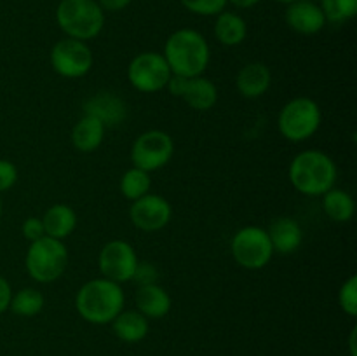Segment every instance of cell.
I'll return each mask as SVG.
<instances>
[{
    "mask_svg": "<svg viewBox=\"0 0 357 356\" xmlns=\"http://www.w3.org/2000/svg\"><path fill=\"white\" fill-rule=\"evenodd\" d=\"M0 216H2V198H0Z\"/></svg>",
    "mask_w": 357,
    "mask_h": 356,
    "instance_id": "8d00e7d4",
    "label": "cell"
},
{
    "mask_svg": "<svg viewBox=\"0 0 357 356\" xmlns=\"http://www.w3.org/2000/svg\"><path fill=\"white\" fill-rule=\"evenodd\" d=\"M126 295L119 283L94 278L84 283L75 295V309L91 325H110L124 311Z\"/></svg>",
    "mask_w": 357,
    "mask_h": 356,
    "instance_id": "6da1fadb",
    "label": "cell"
},
{
    "mask_svg": "<svg viewBox=\"0 0 357 356\" xmlns=\"http://www.w3.org/2000/svg\"><path fill=\"white\" fill-rule=\"evenodd\" d=\"M321 198H323V212L326 213L328 218L337 223L351 222L356 213V202L347 191L333 187Z\"/></svg>",
    "mask_w": 357,
    "mask_h": 356,
    "instance_id": "603a6c76",
    "label": "cell"
},
{
    "mask_svg": "<svg viewBox=\"0 0 357 356\" xmlns=\"http://www.w3.org/2000/svg\"><path fill=\"white\" fill-rule=\"evenodd\" d=\"M40 218L44 223L45 236L59 241H65L77 229V223H79L75 209L70 205H63V202L52 205L51 208L45 209L44 216H40Z\"/></svg>",
    "mask_w": 357,
    "mask_h": 356,
    "instance_id": "d6986e66",
    "label": "cell"
},
{
    "mask_svg": "<svg viewBox=\"0 0 357 356\" xmlns=\"http://www.w3.org/2000/svg\"><path fill=\"white\" fill-rule=\"evenodd\" d=\"M17 181V168L13 161L0 159V194L10 191Z\"/></svg>",
    "mask_w": 357,
    "mask_h": 356,
    "instance_id": "f546056e",
    "label": "cell"
},
{
    "mask_svg": "<svg viewBox=\"0 0 357 356\" xmlns=\"http://www.w3.org/2000/svg\"><path fill=\"white\" fill-rule=\"evenodd\" d=\"M173 216V208L169 201L159 194L149 192L143 198L132 201L129 208V218L136 229L143 232H157L162 230Z\"/></svg>",
    "mask_w": 357,
    "mask_h": 356,
    "instance_id": "4fadbf2b",
    "label": "cell"
},
{
    "mask_svg": "<svg viewBox=\"0 0 357 356\" xmlns=\"http://www.w3.org/2000/svg\"><path fill=\"white\" fill-rule=\"evenodd\" d=\"M274 251L281 255H291L298 251L303 243L302 225L291 216H279L267 229Z\"/></svg>",
    "mask_w": 357,
    "mask_h": 356,
    "instance_id": "e0dca14e",
    "label": "cell"
},
{
    "mask_svg": "<svg viewBox=\"0 0 357 356\" xmlns=\"http://www.w3.org/2000/svg\"><path fill=\"white\" fill-rule=\"evenodd\" d=\"M157 279H159V271H157L155 265L150 264V262H138L131 281H135L138 286H145L155 285Z\"/></svg>",
    "mask_w": 357,
    "mask_h": 356,
    "instance_id": "f1b7e54d",
    "label": "cell"
},
{
    "mask_svg": "<svg viewBox=\"0 0 357 356\" xmlns=\"http://www.w3.org/2000/svg\"><path fill=\"white\" fill-rule=\"evenodd\" d=\"M356 337H357V328L354 327L349 335V349H351V356H357V348H356Z\"/></svg>",
    "mask_w": 357,
    "mask_h": 356,
    "instance_id": "e575fe53",
    "label": "cell"
},
{
    "mask_svg": "<svg viewBox=\"0 0 357 356\" xmlns=\"http://www.w3.org/2000/svg\"><path fill=\"white\" fill-rule=\"evenodd\" d=\"M162 56L173 75L197 77L208 68L211 49L201 31L194 28H180L167 37Z\"/></svg>",
    "mask_w": 357,
    "mask_h": 356,
    "instance_id": "7a4b0ae2",
    "label": "cell"
},
{
    "mask_svg": "<svg viewBox=\"0 0 357 356\" xmlns=\"http://www.w3.org/2000/svg\"><path fill=\"white\" fill-rule=\"evenodd\" d=\"M56 23L68 38L89 42L103 31L105 10L98 0H59Z\"/></svg>",
    "mask_w": 357,
    "mask_h": 356,
    "instance_id": "277c9868",
    "label": "cell"
},
{
    "mask_svg": "<svg viewBox=\"0 0 357 356\" xmlns=\"http://www.w3.org/2000/svg\"><path fill=\"white\" fill-rule=\"evenodd\" d=\"M171 70L162 52L143 51L136 54L128 65V80L136 91L146 94L166 89L171 79Z\"/></svg>",
    "mask_w": 357,
    "mask_h": 356,
    "instance_id": "ba28073f",
    "label": "cell"
},
{
    "mask_svg": "<svg viewBox=\"0 0 357 356\" xmlns=\"http://www.w3.org/2000/svg\"><path fill=\"white\" fill-rule=\"evenodd\" d=\"M323 112L319 103L309 96H296L281 108L278 115V129L282 138L302 143L312 138L321 128Z\"/></svg>",
    "mask_w": 357,
    "mask_h": 356,
    "instance_id": "5b68a950",
    "label": "cell"
},
{
    "mask_svg": "<svg viewBox=\"0 0 357 356\" xmlns=\"http://www.w3.org/2000/svg\"><path fill=\"white\" fill-rule=\"evenodd\" d=\"M119 187H121L122 195L132 202L149 194L150 187H152V178H150V173L132 166L124 171L121 181H119Z\"/></svg>",
    "mask_w": 357,
    "mask_h": 356,
    "instance_id": "cb8c5ba5",
    "label": "cell"
},
{
    "mask_svg": "<svg viewBox=\"0 0 357 356\" xmlns=\"http://www.w3.org/2000/svg\"><path fill=\"white\" fill-rule=\"evenodd\" d=\"M286 23L300 35H316L326 27V17L321 7L310 0H298L286 9Z\"/></svg>",
    "mask_w": 357,
    "mask_h": 356,
    "instance_id": "5bb4252c",
    "label": "cell"
},
{
    "mask_svg": "<svg viewBox=\"0 0 357 356\" xmlns=\"http://www.w3.org/2000/svg\"><path fill=\"white\" fill-rule=\"evenodd\" d=\"M136 311L149 320H160L167 316L173 306L171 295L160 285H145L138 286L135 295Z\"/></svg>",
    "mask_w": 357,
    "mask_h": 356,
    "instance_id": "ac0fdd59",
    "label": "cell"
},
{
    "mask_svg": "<svg viewBox=\"0 0 357 356\" xmlns=\"http://www.w3.org/2000/svg\"><path fill=\"white\" fill-rule=\"evenodd\" d=\"M166 89L174 98H181L188 107L197 112H208L218 103V87L211 79L204 75H171Z\"/></svg>",
    "mask_w": 357,
    "mask_h": 356,
    "instance_id": "7c38bea8",
    "label": "cell"
},
{
    "mask_svg": "<svg viewBox=\"0 0 357 356\" xmlns=\"http://www.w3.org/2000/svg\"><path fill=\"white\" fill-rule=\"evenodd\" d=\"M13 293L14 292H13V286H10V283L7 281L2 274H0V314L6 313V311L9 309Z\"/></svg>",
    "mask_w": 357,
    "mask_h": 356,
    "instance_id": "1f68e13d",
    "label": "cell"
},
{
    "mask_svg": "<svg viewBox=\"0 0 357 356\" xmlns=\"http://www.w3.org/2000/svg\"><path fill=\"white\" fill-rule=\"evenodd\" d=\"M149 318L143 316L139 311H122L114 321H112V330L115 337L128 344H138L149 335L150 323Z\"/></svg>",
    "mask_w": 357,
    "mask_h": 356,
    "instance_id": "44dd1931",
    "label": "cell"
},
{
    "mask_svg": "<svg viewBox=\"0 0 357 356\" xmlns=\"http://www.w3.org/2000/svg\"><path fill=\"white\" fill-rule=\"evenodd\" d=\"M319 7L330 23H345L357 14V0H321Z\"/></svg>",
    "mask_w": 357,
    "mask_h": 356,
    "instance_id": "484cf974",
    "label": "cell"
},
{
    "mask_svg": "<svg viewBox=\"0 0 357 356\" xmlns=\"http://www.w3.org/2000/svg\"><path fill=\"white\" fill-rule=\"evenodd\" d=\"M275 2L284 3V6H289V3H295V2H298V0H275Z\"/></svg>",
    "mask_w": 357,
    "mask_h": 356,
    "instance_id": "d590c367",
    "label": "cell"
},
{
    "mask_svg": "<svg viewBox=\"0 0 357 356\" xmlns=\"http://www.w3.org/2000/svg\"><path fill=\"white\" fill-rule=\"evenodd\" d=\"M132 0H98V3H100L101 9L105 10V13H119V10H124L126 7L131 6Z\"/></svg>",
    "mask_w": 357,
    "mask_h": 356,
    "instance_id": "d6a6232c",
    "label": "cell"
},
{
    "mask_svg": "<svg viewBox=\"0 0 357 356\" xmlns=\"http://www.w3.org/2000/svg\"><path fill=\"white\" fill-rule=\"evenodd\" d=\"M181 6L197 16H218L225 10L229 0H180Z\"/></svg>",
    "mask_w": 357,
    "mask_h": 356,
    "instance_id": "83f0119b",
    "label": "cell"
},
{
    "mask_svg": "<svg viewBox=\"0 0 357 356\" xmlns=\"http://www.w3.org/2000/svg\"><path fill=\"white\" fill-rule=\"evenodd\" d=\"M44 304H45V299L38 290L23 288L20 290V292L13 293L9 309L20 318H33L42 313Z\"/></svg>",
    "mask_w": 357,
    "mask_h": 356,
    "instance_id": "d4e9b609",
    "label": "cell"
},
{
    "mask_svg": "<svg viewBox=\"0 0 357 356\" xmlns=\"http://www.w3.org/2000/svg\"><path fill=\"white\" fill-rule=\"evenodd\" d=\"M272 86V72L265 63L251 61L237 72L236 87L246 100H257L264 96Z\"/></svg>",
    "mask_w": 357,
    "mask_h": 356,
    "instance_id": "9a60e30c",
    "label": "cell"
},
{
    "mask_svg": "<svg viewBox=\"0 0 357 356\" xmlns=\"http://www.w3.org/2000/svg\"><path fill=\"white\" fill-rule=\"evenodd\" d=\"M260 0H229V3H232L237 9H250V7H255Z\"/></svg>",
    "mask_w": 357,
    "mask_h": 356,
    "instance_id": "836d02e7",
    "label": "cell"
},
{
    "mask_svg": "<svg viewBox=\"0 0 357 356\" xmlns=\"http://www.w3.org/2000/svg\"><path fill=\"white\" fill-rule=\"evenodd\" d=\"M24 267L33 281L47 285L65 274L68 267V250L63 241L49 236L31 241L24 255Z\"/></svg>",
    "mask_w": 357,
    "mask_h": 356,
    "instance_id": "8992f818",
    "label": "cell"
},
{
    "mask_svg": "<svg viewBox=\"0 0 357 356\" xmlns=\"http://www.w3.org/2000/svg\"><path fill=\"white\" fill-rule=\"evenodd\" d=\"M338 304L347 316H357V276H349L338 290Z\"/></svg>",
    "mask_w": 357,
    "mask_h": 356,
    "instance_id": "4316f807",
    "label": "cell"
},
{
    "mask_svg": "<svg viewBox=\"0 0 357 356\" xmlns=\"http://www.w3.org/2000/svg\"><path fill=\"white\" fill-rule=\"evenodd\" d=\"M215 37L227 47L243 44L248 37V24L243 16L232 10H222L215 21Z\"/></svg>",
    "mask_w": 357,
    "mask_h": 356,
    "instance_id": "7402d4cb",
    "label": "cell"
},
{
    "mask_svg": "<svg viewBox=\"0 0 357 356\" xmlns=\"http://www.w3.org/2000/svg\"><path fill=\"white\" fill-rule=\"evenodd\" d=\"M138 262L139 258L136 250L131 243L124 239L108 241L98 255V267H100L101 278H107L119 285L131 281Z\"/></svg>",
    "mask_w": 357,
    "mask_h": 356,
    "instance_id": "8fae6325",
    "label": "cell"
},
{
    "mask_svg": "<svg viewBox=\"0 0 357 356\" xmlns=\"http://www.w3.org/2000/svg\"><path fill=\"white\" fill-rule=\"evenodd\" d=\"M84 114L100 119L108 129L124 122L128 108L124 100L115 96L114 93H98L84 103Z\"/></svg>",
    "mask_w": 357,
    "mask_h": 356,
    "instance_id": "2e32d148",
    "label": "cell"
},
{
    "mask_svg": "<svg viewBox=\"0 0 357 356\" xmlns=\"http://www.w3.org/2000/svg\"><path fill=\"white\" fill-rule=\"evenodd\" d=\"M51 66L63 79H82L94 65L93 49L77 38H61L51 49Z\"/></svg>",
    "mask_w": 357,
    "mask_h": 356,
    "instance_id": "30bf717a",
    "label": "cell"
},
{
    "mask_svg": "<svg viewBox=\"0 0 357 356\" xmlns=\"http://www.w3.org/2000/svg\"><path fill=\"white\" fill-rule=\"evenodd\" d=\"M21 234H23L24 239H28L30 243L31 241H37L40 239V237H44L45 230L40 216H28L23 222V225H21Z\"/></svg>",
    "mask_w": 357,
    "mask_h": 356,
    "instance_id": "4dcf8cb0",
    "label": "cell"
},
{
    "mask_svg": "<svg viewBox=\"0 0 357 356\" xmlns=\"http://www.w3.org/2000/svg\"><path fill=\"white\" fill-rule=\"evenodd\" d=\"M230 253L241 267L258 271L271 264L275 251L272 248L267 229L258 225H246L241 227L232 236Z\"/></svg>",
    "mask_w": 357,
    "mask_h": 356,
    "instance_id": "52a82bcc",
    "label": "cell"
},
{
    "mask_svg": "<svg viewBox=\"0 0 357 356\" xmlns=\"http://www.w3.org/2000/svg\"><path fill=\"white\" fill-rule=\"evenodd\" d=\"M174 156V142L162 129H149L136 136L131 147V163L135 168L152 173L160 170Z\"/></svg>",
    "mask_w": 357,
    "mask_h": 356,
    "instance_id": "9c48e42d",
    "label": "cell"
},
{
    "mask_svg": "<svg viewBox=\"0 0 357 356\" xmlns=\"http://www.w3.org/2000/svg\"><path fill=\"white\" fill-rule=\"evenodd\" d=\"M338 168L323 150H303L296 154L288 168V178L293 187L303 195L321 198L335 187Z\"/></svg>",
    "mask_w": 357,
    "mask_h": 356,
    "instance_id": "3957f363",
    "label": "cell"
},
{
    "mask_svg": "<svg viewBox=\"0 0 357 356\" xmlns=\"http://www.w3.org/2000/svg\"><path fill=\"white\" fill-rule=\"evenodd\" d=\"M105 131H107V128H105V124L100 119L84 114L82 119H79L72 129L70 138H72L73 149L82 154L94 152L103 143Z\"/></svg>",
    "mask_w": 357,
    "mask_h": 356,
    "instance_id": "ffe728a7",
    "label": "cell"
}]
</instances>
